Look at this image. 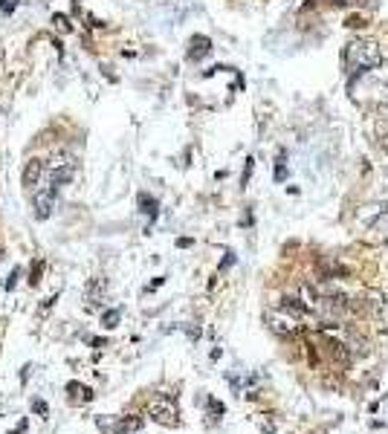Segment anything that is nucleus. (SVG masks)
<instances>
[{
	"instance_id": "1",
	"label": "nucleus",
	"mask_w": 388,
	"mask_h": 434,
	"mask_svg": "<svg viewBox=\"0 0 388 434\" xmlns=\"http://www.w3.org/2000/svg\"><path fill=\"white\" fill-rule=\"evenodd\" d=\"M345 61L348 67H359V70H368V67H377L382 61V50L377 41H351L345 46Z\"/></svg>"
},
{
	"instance_id": "2",
	"label": "nucleus",
	"mask_w": 388,
	"mask_h": 434,
	"mask_svg": "<svg viewBox=\"0 0 388 434\" xmlns=\"http://www.w3.org/2000/svg\"><path fill=\"white\" fill-rule=\"evenodd\" d=\"M264 319H266V324H270L276 333H281V336H293V333L299 330V319L290 316L284 307H281V310H266Z\"/></svg>"
},
{
	"instance_id": "3",
	"label": "nucleus",
	"mask_w": 388,
	"mask_h": 434,
	"mask_svg": "<svg viewBox=\"0 0 388 434\" xmlns=\"http://www.w3.org/2000/svg\"><path fill=\"white\" fill-rule=\"evenodd\" d=\"M148 414H151V420H157L160 426H177V417H180L177 405H174L172 400H154V402L148 405Z\"/></svg>"
},
{
	"instance_id": "4",
	"label": "nucleus",
	"mask_w": 388,
	"mask_h": 434,
	"mask_svg": "<svg viewBox=\"0 0 388 434\" xmlns=\"http://www.w3.org/2000/svg\"><path fill=\"white\" fill-rule=\"evenodd\" d=\"M99 426H102V428H110L113 434H134V431H139V428L145 426V420H142V417H125V420L110 423L108 417H99Z\"/></svg>"
},
{
	"instance_id": "5",
	"label": "nucleus",
	"mask_w": 388,
	"mask_h": 434,
	"mask_svg": "<svg viewBox=\"0 0 388 434\" xmlns=\"http://www.w3.org/2000/svg\"><path fill=\"white\" fill-rule=\"evenodd\" d=\"M53 211H56V188L38 191L35 195V217L38 221H46V217H53Z\"/></svg>"
},
{
	"instance_id": "6",
	"label": "nucleus",
	"mask_w": 388,
	"mask_h": 434,
	"mask_svg": "<svg viewBox=\"0 0 388 434\" xmlns=\"http://www.w3.org/2000/svg\"><path fill=\"white\" fill-rule=\"evenodd\" d=\"M44 174H46L44 162H41V159H30L27 165H23V174H20L23 188H35V185L41 183V177H44Z\"/></svg>"
},
{
	"instance_id": "7",
	"label": "nucleus",
	"mask_w": 388,
	"mask_h": 434,
	"mask_svg": "<svg viewBox=\"0 0 388 434\" xmlns=\"http://www.w3.org/2000/svg\"><path fill=\"white\" fill-rule=\"evenodd\" d=\"M72 174H76V168H72V159H64V162H58V165H50V188H58V185L70 183Z\"/></svg>"
},
{
	"instance_id": "8",
	"label": "nucleus",
	"mask_w": 388,
	"mask_h": 434,
	"mask_svg": "<svg viewBox=\"0 0 388 434\" xmlns=\"http://www.w3.org/2000/svg\"><path fill=\"white\" fill-rule=\"evenodd\" d=\"M348 345H351V350H354L356 356H368V353H371V342H368L362 333H351Z\"/></svg>"
},
{
	"instance_id": "9",
	"label": "nucleus",
	"mask_w": 388,
	"mask_h": 434,
	"mask_svg": "<svg viewBox=\"0 0 388 434\" xmlns=\"http://www.w3.org/2000/svg\"><path fill=\"white\" fill-rule=\"evenodd\" d=\"M67 394L76 397V400H82V402H90V400L96 397L93 388H87V385H82V382H67Z\"/></svg>"
},
{
	"instance_id": "10",
	"label": "nucleus",
	"mask_w": 388,
	"mask_h": 434,
	"mask_svg": "<svg viewBox=\"0 0 388 434\" xmlns=\"http://www.w3.org/2000/svg\"><path fill=\"white\" fill-rule=\"evenodd\" d=\"M105 287H108V284H105L102 278H96V281L87 287V301H90V304H99L102 296H105Z\"/></svg>"
},
{
	"instance_id": "11",
	"label": "nucleus",
	"mask_w": 388,
	"mask_h": 434,
	"mask_svg": "<svg viewBox=\"0 0 388 434\" xmlns=\"http://www.w3.org/2000/svg\"><path fill=\"white\" fill-rule=\"evenodd\" d=\"M281 307H284V310H290V313H293L296 319H299V316H304V313H307V304H304V301H299V298H293V296H287Z\"/></svg>"
},
{
	"instance_id": "12",
	"label": "nucleus",
	"mask_w": 388,
	"mask_h": 434,
	"mask_svg": "<svg viewBox=\"0 0 388 434\" xmlns=\"http://www.w3.org/2000/svg\"><path fill=\"white\" fill-rule=\"evenodd\" d=\"M209 53V38H194L191 41V58H200V55H206Z\"/></svg>"
},
{
	"instance_id": "13",
	"label": "nucleus",
	"mask_w": 388,
	"mask_h": 434,
	"mask_svg": "<svg viewBox=\"0 0 388 434\" xmlns=\"http://www.w3.org/2000/svg\"><path fill=\"white\" fill-rule=\"evenodd\" d=\"M119 319H122V313H119V310H108V313H102V327L105 330H113L119 324Z\"/></svg>"
},
{
	"instance_id": "14",
	"label": "nucleus",
	"mask_w": 388,
	"mask_h": 434,
	"mask_svg": "<svg viewBox=\"0 0 388 434\" xmlns=\"http://www.w3.org/2000/svg\"><path fill=\"white\" fill-rule=\"evenodd\" d=\"M377 145H380L382 151H388V122H385V119L377 125Z\"/></svg>"
},
{
	"instance_id": "15",
	"label": "nucleus",
	"mask_w": 388,
	"mask_h": 434,
	"mask_svg": "<svg viewBox=\"0 0 388 434\" xmlns=\"http://www.w3.org/2000/svg\"><path fill=\"white\" fill-rule=\"evenodd\" d=\"M139 203L145 206V209H142L145 214H151V217L157 214V200H151V197H145V195H142V197H139Z\"/></svg>"
},
{
	"instance_id": "16",
	"label": "nucleus",
	"mask_w": 388,
	"mask_h": 434,
	"mask_svg": "<svg viewBox=\"0 0 388 434\" xmlns=\"http://www.w3.org/2000/svg\"><path fill=\"white\" fill-rule=\"evenodd\" d=\"M18 4H20V0H0V12H4V15H12V12L18 9Z\"/></svg>"
},
{
	"instance_id": "17",
	"label": "nucleus",
	"mask_w": 388,
	"mask_h": 434,
	"mask_svg": "<svg viewBox=\"0 0 388 434\" xmlns=\"http://www.w3.org/2000/svg\"><path fill=\"white\" fill-rule=\"evenodd\" d=\"M32 412H35V414H41V417H46V412H50V408H46V402H44V400H35V402H32Z\"/></svg>"
},
{
	"instance_id": "18",
	"label": "nucleus",
	"mask_w": 388,
	"mask_h": 434,
	"mask_svg": "<svg viewBox=\"0 0 388 434\" xmlns=\"http://www.w3.org/2000/svg\"><path fill=\"white\" fill-rule=\"evenodd\" d=\"M41 270H44V263L38 261L35 267H32V278H30V284H38V281H41Z\"/></svg>"
},
{
	"instance_id": "19",
	"label": "nucleus",
	"mask_w": 388,
	"mask_h": 434,
	"mask_svg": "<svg viewBox=\"0 0 388 434\" xmlns=\"http://www.w3.org/2000/svg\"><path fill=\"white\" fill-rule=\"evenodd\" d=\"M18 275H20V270H12V275H9V281H6V289H12V287H15Z\"/></svg>"
},
{
	"instance_id": "20",
	"label": "nucleus",
	"mask_w": 388,
	"mask_h": 434,
	"mask_svg": "<svg viewBox=\"0 0 388 434\" xmlns=\"http://www.w3.org/2000/svg\"><path fill=\"white\" fill-rule=\"evenodd\" d=\"M23 431H27V420H23V423H20L15 431H9V434H23Z\"/></svg>"
},
{
	"instance_id": "21",
	"label": "nucleus",
	"mask_w": 388,
	"mask_h": 434,
	"mask_svg": "<svg viewBox=\"0 0 388 434\" xmlns=\"http://www.w3.org/2000/svg\"><path fill=\"white\" fill-rule=\"evenodd\" d=\"M339 4H362V0H339Z\"/></svg>"
},
{
	"instance_id": "22",
	"label": "nucleus",
	"mask_w": 388,
	"mask_h": 434,
	"mask_svg": "<svg viewBox=\"0 0 388 434\" xmlns=\"http://www.w3.org/2000/svg\"><path fill=\"white\" fill-rule=\"evenodd\" d=\"M382 113H385V116H388V102H385V105H382Z\"/></svg>"
}]
</instances>
